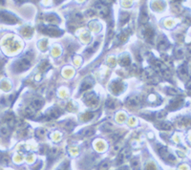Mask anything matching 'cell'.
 Instances as JSON below:
<instances>
[{"label": "cell", "instance_id": "1", "mask_svg": "<svg viewBox=\"0 0 191 170\" xmlns=\"http://www.w3.org/2000/svg\"><path fill=\"white\" fill-rule=\"evenodd\" d=\"M0 18L6 23L13 24L16 22V17L8 12H0Z\"/></svg>", "mask_w": 191, "mask_h": 170}, {"label": "cell", "instance_id": "3", "mask_svg": "<svg viewBox=\"0 0 191 170\" xmlns=\"http://www.w3.org/2000/svg\"><path fill=\"white\" fill-rule=\"evenodd\" d=\"M158 152H159V154L161 155V157H162V159H164L165 161H166V159H167L168 156H169L167 149H166L165 147H164V146H161V145H159Z\"/></svg>", "mask_w": 191, "mask_h": 170}, {"label": "cell", "instance_id": "6", "mask_svg": "<svg viewBox=\"0 0 191 170\" xmlns=\"http://www.w3.org/2000/svg\"><path fill=\"white\" fill-rule=\"evenodd\" d=\"M131 166H132V168H133L134 170H139V161H138L137 159L132 160Z\"/></svg>", "mask_w": 191, "mask_h": 170}, {"label": "cell", "instance_id": "9", "mask_svg": "<svg viewBox=\"0 0 191 170\" xmlns=\"http://www.w3.org/2000/svg\"><path fill=\"white\" fill-rule=\"evenodd\" d=\"M120 170H128V168L127 167H123L122 169H120Z\"/></svg>", "mask_w": 191, "mask_h": 170}, {"label": "cell", "instance_id": "8", "mask_svg": "<svg viewBox=\"0 0 191 170\" xmlns=\"http://www.w3.org/2000/svg\"><path fill=\"white\" fill-rule=\"evenodd\" d=\"M160 128L161 129H165V130H168V129H170L171 128V126H170V124L169 123H162V124H160Z\"/></svg>", "mask_w": 191, "mask_h": 170}, {"label": "cell", "instance_id": "2", "mask_svg": "<svg viewBox=\"0 0 191 170\" xmlns=\"http://www.w3.org/2000/svg\"><path fill=\"white\" fill-rule=\"evenodd\" d=\"M30 66V60L28 58L24 57L23 59L20 60L18 63H17L16 67H17V71H22V70H25L28 67Z\"/></svg>", "mask_w": 191, "mask_h": 170}, {"label": "cell", "instance_id": "5", "mask_svg": "<svg viewBox=\"0 0 191 170\" xmlns=\"http://www.w3.org/2000/svg\"><path fill=\"white\" fill-rule=\"evenodd\" d=\"M129 105L130 106H138L139 105V99L135 97H132V98L129 99Z\"/></svg>", "mask_w": 191, "mask_h": 170}, {"label": "cell", "instance_id": "4", "mask_svg": "<svg viewBox=\"0 0 191 170\" xmlns=\"http://www.w3.org/2000/svg\"><path fill=\"white\" fill-rule=\"evenodd\" d=\"M42 104H43L42 100H40V99H34V101L31 103V106H32L33 109H39L40 107L42 106Z\"/></svg>", "mask_w": 191, "mask_h": 170}, {"label": "cell", "instance_id": "7", "mask_svg": "<svg viewBox=\"0 0 191 170\" xmlns=\"http://www.w3.org/2000/svg\"><path fill=\"white\" fill-rule=\"evenodd\" d=\"M108 166H109L108 162L105 161V162H101V164H100L99 169V170H107V168H108Z\"/></svg>", "mask_w": 191, "mask_h": 170}]
</instances>
